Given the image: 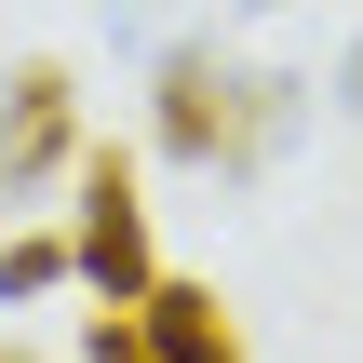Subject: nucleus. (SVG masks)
I'll use <instances>...</instances> for the list:
<instances>
[{"instance_id":"1","label":"nucleus","mask_w":363,"mask_h":363,"mask_svg":"<svg viewBox=\"0 0 363 363\" xmlns=\"http://www.w3.org/2000/svg\"><path fill=\"white\" fill-rule=\"evenodd\" d=\"M310 121V81L296 67H229V54H162V94H148V135L202 175H269L283 135Z\"/></svg>"},{"instance_id":"2","label":"nucleus","mask_w":363,"mask_h":363,"mask_svg":"<svg viewBox=\"0 0 363 363\" xmlns=\"http://www.w3.org/2000/svg\"><path fill=\"white\" fill-rule=\"evenodd\" d=\"M67 256H81V283H94L108 310L162 283V256H148V202H135V162H121V148L81 162V229H67Z\"/></svg>"},{"instance_id":"3","label":"nucleus","mask_w":363,"mask_h":363,"mask_svg":"<svg viewBox=\"0 0 363 363\" xmlns=\"http://www.w3.org/2000/svg\"><path fill=\"white\" fill-rule=\"evenodd\" d=\"M67 162H81V94H67L54 54H27V67L0 81V202L40 189V175H67Z\"/></svg>"},{"instance_id":"4","label":"nucleus","mask_w":363,"mask_h":363,"mask_svg":"<svg viewBox=\"0 0 363 363\" xmlns=\"http://www.w3.org/2000/svg\"><path fill=\"white\" fill-rule=\"evenodd\" d=\"M135 310H148V337H162V363H242V337H229V310H216V283H148Z\"/></svg>"},{"instance_id":"5","label":"nucleus","mask_w":363,"mask_h":363,"mask_svg":"<svg viewBox=\"0 0 363 363\" xmlns=\"http://www.w3.org/2000/svg\"><path fill=\"white\" fill-rule=\"evenodd\" d=\"M54 283H81L67 229H13V242H0V296H54Z\"/></svg>"},{"instance_id":"6","label":"nucleus","mask_w":363,"mask_h":363,"mask_svg":"<svg viewBox=\"0 0 363 363\" xmlns=\"http://www.w3.org/2000/svg\"><path fill=\"white\" fill-rule=\"evenodd\" d=\"M81 363H162V337H148V310H135V296H121V310L94 296V323H81Z\"/></svg>"},{"instance_id":"7","label":"nucleus","mask_w":363,"mask_h":363,"mask_svg":"<svg viewBox=\"0 0 363 363\" xmlns=\"http://www.w3.org/2000/svg\"><path fill=\"white\" fill-rule=\"evenodd\" d=\"M337 121H350V135H363V40H350V54H337Z\"/></svg>"},{"instance_id":"8","label":"nucleus","mask_w":363,"mask_h":363,"mask_svg":"<svg viewBox=\"0 0 363 363\" xmlns=\"http://www.w3.org/2000/svg\"><path fill=\"white\" fill-rule=\"evenodd\" d=\"M0 363H40V350H13V337H0Z\"/></svg>"}]
</instances>
